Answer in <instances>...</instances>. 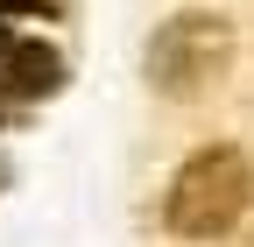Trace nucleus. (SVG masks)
I'll use <instances>...</instances> for the list:
<instances>
[{
    "label": "nucleus",
    "instance_id": "obj_3",
    "mask_svg": "<svg viewBox=\"0 0 254 247\" xmlns=\"http://www.w3.org/2000/svg\"><path fill=\"white\" fill-rule=\"evenodd\" d=\"M64 85V50L43 36H14L0 28V106H21V99H50Z\"/></svg>",
    "mask_w": 254,
    "mask_h": 247
},
{
    "label": "nucleus",
    "instance_id": "obj_1",
    "mask_svg": "<svg viewBox=\"0 0 254 247\" xmlns=\"http://www.w3.org/2000/svg\"><path fill=\"white\" fill-rule=\"evenodd\" d=\"M247 212V156L240 141H212L184 156L170 191H163V226L177 240H226Z\"/></svg>",
    "mask_w": 254,
    "mask_h": 247
},
{
    "label": "nucleus",
    "instance_id": "obj_2",
    "mask_svg": "<svg viewBox=\"0 0 254 247\" xmlns=\"http://www.w3.org/2000/svg\"><path fill=\"white\" fill-rule=\"evenodd\" d=\"M141 71H148V85L163 92V99H205V92L233 71V21L226 14H205V7L170 14L148 36Z\"/></svg>",
    "mask_w": 254,
    "mask_h": 247
},
{
    "label": "nucleus",
    "instance_id": "obj_4",
    "mask_svg": "<svg viewBox=\"0 0 254 247\" xmlns=\"http://www.w3.org/2000/svg\"><path fill=\"white\" fill-rule=\"evenodd\" d=\"M7 14H57V0H0Z\"/></svg>",
    "mask_w": 254,
    "mask_h": 247
}]
</instances>
